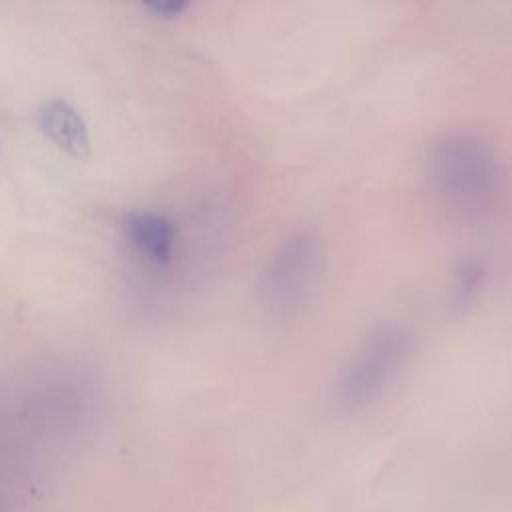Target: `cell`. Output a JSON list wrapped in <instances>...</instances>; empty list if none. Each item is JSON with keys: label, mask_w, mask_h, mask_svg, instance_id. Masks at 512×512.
Segmentation results:
<instances>
[{"label": "cell", "mask_w": 512, "mask_h": 512, "mask_svg": "<svg viewBox=\"0 0 512 512\" xmlns=\"http://www.w3.org/2000/svg\"><path fill=\"white\" fill-rule=\"evenodd\" d=\"M426 172L434 192L460 210L484 208L500 186V162L490 142L470 130L440 134L428 154Z\"/></svg>", "instance_id": "1"}, {"label": "cell", "mask_w": 512, "mask_h": 512, "mask_svg": "<svg viewBox=\"0 0 512 512\" xmlns=\"http://www.w3.org/2000/svg\"><path fill=\"white\" fill-rule=\"evenodd\" d=\"M324 260L322 238L312 228H298L286 234L264 260L256 298L268 316L292 314L318 282Z\"/></svg>", "instance_id": "2"}, {"label": "cell", "mask_w": 512, "mask_h": 512, "mask_svg": "<svg viewBox=\"0 0 512 512\" xmlns=\"http://www.w3.org/2000/svg\"><path fill=\"white\" fill-rule=\"evenodd\" d=\"M410 352L408 332L400 324L374 326L344 362L336 380V398L346 410L376 402L400 374Z\"/></svg>", "instance_id": "3"}, {"label": "cell", "mask_w": 512, "mask_h": 512, "mask_svg": "<svg viewBox=\"0 0 512 512\" xmlns=\"http://www.w3.org/2000/svg\"><path fill=\"white\" fill-rule=\"evenodd\" d=\"M42 130L68 154L84 158L90 152V136L82 116L66 100H50L38 114Z\"/></svg>", "instance_id": "4"}, {"label": "cell", "mask_w": 512, "mask_h": 512, "mask_svg": "<svg viewBox=\"0 0 512 512\" xmlns=\"http://www.w3.org/2000/svg\"><path fill=\"white\" fill-rule=\"evenodd\" d=\"M124 228L132 244L156 262H166L172 256L176 228L174 222L156 212H132L124 220Z\"/></svg>", "instance_id": "5"}, {"label": "cell", "mask_w": 512, "mask_h": 512, "mask_svg": "<svg viewBox=\"0 0 512 512\" xmlns=\"http://www.w3.org/2000/svg\"><path fill=\"white\" fill-rule=\"evenodd\" d=\"M480 280H482V270L474 264V262H468L460 274H458V284H456V302L462 304V302H468L474 292L478 290L480 286Z\"/></svg>", "instance_id": "6"}, {"label": "cell", "mask_w": 512, "mask_h": 512, "mask_svg": "<svg viewBox=\"0 0 512 512\" xmlns=\"http://www.w3.org/2000/svg\"><path fill=\"white\" fill-rule=\"evenodd\" d=\"M186 8H188V2H182V0H168V2L146 4V10H150L156 18H176Z\"/></svg>", "instance_id": "7"}]
</instances>
